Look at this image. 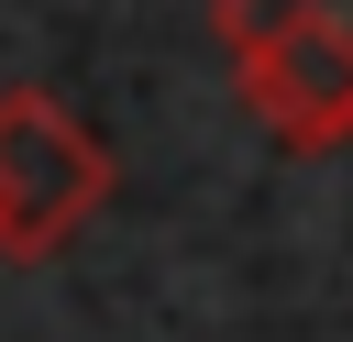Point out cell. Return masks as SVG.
<instances>
[{
    "instance_id": "cell-2",
    "label": "cell",
    "mask_w": 353,
    "mask_h": 342,
    "mask_svg": "<svg viewBox=\"0 0 353 342\" xmlns=\"http://www.w3.org/2000/svg\"><path fill=\"white\" fill-rule=\"evenodd\" d=\"M254 33H309L353 55V0H221V44H254Z\"/></svg>"
},
{
    "instance_id": "cell-1",
    "label": "cell",
    "mask_w": 353,
    "mask_h": 342,
    "mask_svg": "<svg viewBox=\"0 0 353 342\" xmlns=\"http://www.w3.org/2000/svg\"><path fill=\"white\" fill-rule=\"evenodd\" d=\"M110 199V143L55 88H0V254H55Z\"/></svg>"
}]
</instances>
